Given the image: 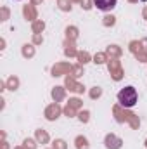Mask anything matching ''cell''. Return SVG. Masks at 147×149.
Here are the masks:
<instances>
[{
  "label": "cell",
  "mask_w": 147,
  "mask_h": 149,
  "mask_svg": "<svg viewBox=\"0 0 147 149\" xmlns=\"http://www.w3.org/2000/svg\"><path fill=\"white\" fill-rule=\"evenodd\" d=\"M137 99H139V94L135 87H125L118 92V102L123 108H133L137 104Z\"/></svg>",
  "instance_id": "cell-1"
},
{
  "label": "cell",
  "mask_w": 147,
  "mask_h": 149,
  "mask_svg": "<svg viewBox=\"0 0 147 149\" xmlns=\"http://www.w3.org/2000/svg\"><path fill=\"white\" fill-rule=\"evenodd\" d=\"M116 2L118 0H94V5L102 12H109L116 7Z\"/></svg>",
  "instance_id": "cell-2"
},
{
  "label": "cell",
  "mask_w": 147,
  "mask_h": 149,
  "mask_svg": "<svg viewBox=\"0 0 147 149\" xmlns=\"http://www.w3.org/2000/svg\"><path fill=\"white\" fill-rule=\"evenodd\" d=\"M142 2H147V0H142Z\"/></svg>",
  "instance_id": "cell-3"
}]
</instances>
